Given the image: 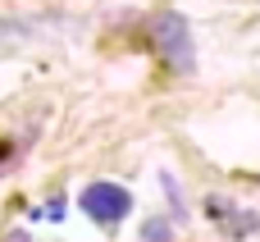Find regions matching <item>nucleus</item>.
Segmentation results:
<instances>
[{
	"instance_id": "nucleus-2",
	"label": "nucleus",
	"mask_w": 260,
	"mask_h": 242,
	"mask_svg": "<svg viewBox=\"0 0 260 242\" xmlns=\"http://www.w3.org/2000/svg\"><path fill=\"white\" fill-rule=\"evenodd\" d=\"M78 206H82L96 224L114 229V224L133 210V192H128V188H119V183H87V188H82V197H78Z\"/></svg>"
},
{
	"instance_id": "nucleus-3",
	"label": "nucleus",
	"mask_w": 260,
	"mask_h": 242,
	"mask_svg": "<svg viewBox=\"0 0 260 242\" xmlns=\"http://www.w3.org/2000/svg\"><path fill=\"white\" fill-rule=\"evenodd\" d=\"M206 210H210V220H219V224H224V233H229V238H247V233H256V229H260V215L238 210V206H233V201H224V197H210V201H206Z\"/></svg>"
},
{
	"instance_id": "nucleus-5",
	"label": "nucleus",
	"mask_w": 260,
	"mask_h": 242,
	"mask_svg": "<svg viewBox=\"0 0 260 242\" xmlns=\"http://www.w3.org/2000/svg\"><path fill=\"white\" fill-rule=\"evenodd\" d=\"M160 183H165V192H169L174 220H187V201H183V192H178V178H174V174H160Z\"/></svg>"
},
{
	"instance_id": "nucleus-4",
	"label": "nucleus",
	"mask_w": 260,
	"mask_h": 242,
	"mask_svg": "<svg viewBox=\"0 0 260 242\" xmlns=\"http://www.w3.org/2000/svg\"><path fill=\"white\" fill-rule=\"evenodd\" d=\"M142 242H174V224L160 220V215H151V220L142 224Z\"/></svg>"
},
{
	"instance_id": "nucleus-1",
	"label": "nucleus",
	"mask_w": 260,
	"mask_h": 242,
	"mask_svg": "<svg viewBox=\"0 0 260 242\" xmlns=\"http://www.w3.org/2000/svg\"><path fill=\"white\" fill-rule=\"evenodd\" d=\"M146 37H151V46L160 50V59H165L174 73H192V69H197V46H192V27H187L183 14L160 9V14L146 23Z\"/></svg>"
},
{
	"instance_id": "nucleus-7",
	"label": "nucleus",
	"mask_w": 260,
	"mask_h": 242,
	"mask_svg": "<svg viewBox=\"0 0 260 242\" xmlns=\"http://www.w3.org/2000/svg\"><path fill=\"white\" fill-rule=\"evenodd\" d=\"M5 242H32V238H27V229H14V233H9Z\"/></svg>"
},
{
	"instance_id": "nucleus-6",
	"label": "nucleus",
	"mask_w": 260,
	"mask_h": 242,
	"mask_svg": "<svg viewBox=\"0 0 260 242\" xmlns=\"http://www.w3.org/2000/svg\"><path fill=\"white\" fill-rule=\"evenodd\" d=\"M37 215H46V220H59V215H64V201H50V206H46V210H41V206H37Z\"/></svg>"
}]
</instances>
